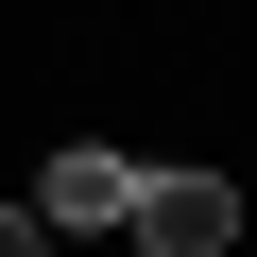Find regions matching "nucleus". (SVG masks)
<instances>
[{"mask_svg": "<svg viewBox=\"0 0 257 257\" xmlns=\"http://www.w3.org/2000/svg\"><path fill=\"white\" fill-rule=\"evenodd\" d=\"M120 206H138V155H120V138H52V172H35V240H52V223L86 240V223H120Z\"/></svg>", "mask_w": 257, "mask_h": 257, "instance_id": "2", "label": "nucleus"}, {"mask_svg": "<svg viewBox=\"0 0 257 257\" xmlns=\"http://www.w3.org/2000/svg\"><path fill=\"white\" fill-rule=\"evenodd\" d=\"M0 257H52V240H35V206H0Z\"/></svg>", "mask_w": 257, "mask_h": 257, "instance_id": "3", "label": "nucleus"}, {"mask_svg": "<svg viewBox=\"0 0 257 257\" xmlns=\"http://www.w3.org/2000/svg\"><path fill=\"white\" fill-rule=\"evenodd\" d=\"M120 240H138V257H223V240H240V189H223V172H138Z\"/></svg>", "mask_w": 257, "mask_h": 257, "instance_id": "1", "label": "nucleus"}]
</instances>
